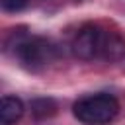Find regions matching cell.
Returning a JSON list of instances; mask_svg holds the SVG:
<instances>
[{"mask_svg": "<svg viewBox=\"0 0 125 125\" xmlns=\"http://www.w3.org/2000/svg\"><path fill=\"white\" fill-rule=\"evenodd\" d=\"M102 35H104V29H100L98 25H84L72 41L74 57H78L82 61H92V59L100 57Z\"/></svg>", "mask_w": 125, "mask_h": 125, "instance_id": "3957f363", "label": "cell"}, {"mask_svg": "<svg viewBox=\"0 0 125 125\" xmlns=\"http://www.w3.org/2000/svg\"><path fill=\"white\" fill-rule=\"evenodd\" d=\"M27 6V0H2V8L6 12H20Z\"/></svg>", "mask_w": 125, "mask_h": 125, "instance_id": "52a82bcc", "label": "cell"}, {"mask_svg": "<svg viewBox=\"0 0 125 125\" xmlns=\"http://www.w3.org/2000/svg\"><path fill=\"white\" fill-rule=\"evenodd\" d=\"M23 115V102L16 96H4L0 104V123L2 125H14Z\"/></svg>", "mask_w": 125, "mask_h": 125, "instance_id": "5b68a950", "label": "cell"}, {"mask_svg": "<svg viewBox=\"0 0 125 125\" xmlns=\"http://www.w3.org/2000/svg\"><path fill=\"white\" fill-rule=\"evenodd\" d=\"M8 49L14 51L18 62L27 70H43L55 61V47L45 37H33L25 31H16L8 41Z\"/></svg>", "mask_w": 125, "mask_h": 125, "instance_id": "6da1fadb", "label": "cell"}, {"mask_svg": "<svg viewBox=\"0 0 125 125\" xmlns=\"http://www.w3.org/2000/svg\"><path fill=\"white\" fill-rule=\"evenodd\" d=\"M74 117L86 125H107L119 113V102L111 94H92L80 98L74 107Z\"/></svg>", "mask_w": 125, "mask_h": 125, "instance_id": "7a4b0ae2", "label": "cell"}, {"mask_svg": "<svg viewBox=\"0 0 125 125\" xmlns=\"http://www.w3.org/2000/svg\"><path fill=\"white\" fill-rule=\"evenodd\" d=\"M31 113L35 119H47L57 113V102L53 98H37L31 102Z\"/></svg>", "mask_w": 125, "mask_h": 125, "instance_id": "8992f818", "label": "cell"}, {"mask_svg": "<svg viewBox=\"0 0 125 125\" xmlns=\"http://www.w3.org/2000/svg\"><path fill=\"white\" fill-rule=\"evenodd\" d=\"M123 55H125V41L121 39V35L115 33V31H105L104 29L100 57L105 59V61H109V62H115Z\"/></svg>", "mask_w": 125, "mask_h": 125, "instance_id": "277c9868", "label": "cell"}]
</instances>
